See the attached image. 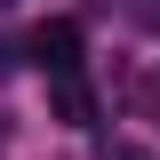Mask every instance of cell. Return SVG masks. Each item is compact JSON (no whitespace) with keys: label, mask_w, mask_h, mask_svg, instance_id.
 I'll return each instance as SVG.
<instances>
[{"label":"cell","mask_w":160,"mask_h":160,"mask_svg":"<svg viewBox=\"0 0 160 160\" xmlns=\"http://www.w3.org/2000/svg\"><path fill=\"white\" fill-rule=\"evenodd\" d=\"M104 160H152V152H144V144H112Z\"/></svg>","instance_id":"cell-3"},{"label":"cell","mask_w":160,"mask_h":160,"mask_svg":"<svg viewBox=\"0 0 160 160\" xmlns=\"http://www.w3.org/2000/svg\"><path fill=\"white\" fill-rule=\"evenodd\" d=\"M0 8H8V0H0Z\"/></svg>","instance_id":"cell-4"},{"label":"cell","mask_w":160,"mask_h":160,"mask_svg":"<svg viewBox=\"0 0 160 160\" xmlns=\"http://www.w3.org/2000/svg\"><path fill=\"white\" fill-rule=\"evenodd\" d=\"M48 112H56L64 128H80V120H96V88L80 72H48Z\"/></svg>","instance_id":"cell-2"},{"label":"cell","mask_w":160,"mask_h":160,"mask_svg":"<svg viewBox=\"0 0 160 160\" xmlns=\"http://www.w3.org/2000/svg\"><path fill=\"white\" fill-rule=\"evenodd\" d=\"M32 64H40V72H80V24L72 16L40 24V32H32Z\"/></svg>","instance_id":"cell-1"}]
</instances>
